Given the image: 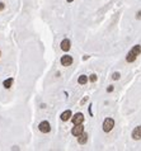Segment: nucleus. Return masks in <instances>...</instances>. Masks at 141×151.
<instances>
[{
    "label": "nucleus",
    "instance_id": "1",
    "mask_svg": "<svg viewBox=\"0 0 141 151\" xmlns=\"http://www.w3.org/2000/svg\"><path fill=\"white\" fill-rule=\"evenodd\" d=\"M113 127H114V121L112 118H106L104 122H103V131L104 132H109Z\"/></svg>",
    "mask_w": 141,
    "mask_h": 151
},
{
    "label": "nucleus",
    "instance_id": "2",
    "mask_svg": "<svg viewBox=\"0 0 141 151\" xmlns=\"http://www.w3.org/2000/svg\"><path fill=\"white\" fill-rule=\"evenodd\" d=\"M38 128H39V131H41L42 133H48V132L51 131V126H50V123H48L47 121L41 122L39 126H38Z\"/></svg>",
    "mask_w": 141,
    "mask_h": 151
},
{
    "label": "nucleus",
    "instance_id": "3",
    "mask_svg": "<svg viewBox=\"0 0 141 151\" xmlns=\"http://www.w3.org/2000/svg\"><path fill=\"white\" fill-rule=\"evenodd\" d=\"M84 132V126L80 123V124H75V127L71 130V133L74 135V136H79V135H81Z\"/></svg>",
    "mask_w": 141,
    "mask_h": 151
},
{
    "label": "nucleus",
    "instance_id": "4",
    "mask_svg": "<svg viewBox=\"0 0 141 151\" xmlns=\"http://www.w3.org/2000/svg\"><path fill=\"white\" fill-rule=\"evenodd\" d=\"M71 64H72V57L70 55H65L61 57V65L62 66H70Z\"/></svg>",
    "mask_w": 141,
    "mask_h": 151
},
{
    "label": "nucleus",
    "instance_id": "5",
    "mask_svg": "<svg viewBox=\"0 0 141 151\" xmlns=\"http://www.w3.org/2000/svg\"><path fill=\"white\" fill-rule=\"evenodd\" d=\"M84 122V115L81 113H76L74 117H72V123L74 124H80Z\"/></svg>",
    "mask_w": 141,
    "mask_h": 151
},
{
    "label": "nucleus",
    "instance_id": "6",
    "mask_svg": "<svg viewBox=\"0 0 141 151\" xmlns=\"http://www.w3.org/2000/svg\"><path fill=\"white\" fill-rule=\"evenodd\" d=\"M132 137L135 140H141V126H137L134 131H132Z\"/></svg>",
    "mask_w": 141,
    "mask_h": 151
},
{
    "label": "nucleus",
    "instance_id": "7",
    "mask_svg": "<svg viewBox=\"0 0 141 151\" xmlns=\"http://www.w3.org/2000/svg\"><path fill=\"white\" fill-rule=\"evenodd\" d=\"M86 141H88V135H86L85 132H83L81 135H79V136H78V142H79L80 145L86 144Z\"/></svg>",
    "mask_w": 141,
    "mask_h": 151
},
{
    "label": "nucleus",
    "instance_id": "8",
    "mask_svg": "<svg viewBox=\"0 0 141 151\" xmlns=\"http://www.w3.org/2000/svg\"><path fill=\"white\" fill-rule=\"evenodd\" d=\"M60 46H61V50H62V51H69V50H70V47H71V46H70V41L65 38V39L61 42V44H60Z\"/></svg>",
    "mask_w": 141,
    "mask_h": 151
},
{
    "label": "nucleus",
    "instance_id": "9",
    "mask_svg": "<svg viewBox=\"0 0 141 151\" xmlns=\"http://www.w3.org/2000/svg\"><path fill=\"white\" fill-rule=\"evenodd\" d=\"M130 52H131L132 55H135V56L137 57V56H139V55L141 53V46H140V44H136L135 47H132V50H131Z\"/></svg>",
    "mask_w": 141,
    "mask_h": 151
},
{
    "label": "nucleus",
    "instance_id": "10",
    "mask_svg": "<svg viewBox=\"0 0 141 151\" xmlns=\"http://www.w3.org/2000/svg\"><path fill=\"white\" fill-rule=\"evenodd\" d=\"M70 118H71V111H69V109H68V111H65L64 113L61 114V119H62L64 122H66V121H69Z\"/></svg>",
    "mask_w": 141,
    "mask_h": 151
},
{
    "label": "nucleus",
    "instance_id": "11",
    "mask_svg": "<svg viewBox=\"0 0 141 151\" xmlns=\"http://www.w3.org/2000/svg\"><path fill=\"white\" fill-rule=\"evenodd\" d=\"M13 81H14V80H13V77H9V79H6V80L3 83V86H4L5 89H9V88L13 85Z\"/></svg>",
    "mask_w": 141,
    "mask_h": 151
},
{
    "label": "nucleus",
    "instance_id": "12",
    "mask_svg": "<svg viewBox=\"0 0 141 151\" xmlns=\"http://www.w3.org/2000/svg\"><path fill=\"white\" fill-rule=\"evenodd\" d=\"M86 81H88V77H86L85 75H80V76H79V79H78V83H79L80 85L86 84Z\"/></svg>",
    "mask_w": 141,
    "mask_h": 151
},
{
    "label": "nucleus",
    "instance_id": "13",
    "mask_svg": "<svg viewBox=\"0 0 141 151\" xmlns=\"http://www.w3.org/2000/svg\"><path fill=\"white\" fill-rule=\"evenodd\" d=\"M89 80H90L92 83H95V81H97V75H95V74H92L90 77H89Z\"/></svg>",
    "mask_w": 141,
    "mask_h": 151
},
{
    "label": "nucleus",
    "instance_id": "14",
    "mask_svg": "<svg viewBox=\"0 0 141 151\" xmlns=\"http://www.w3.org/2000/svg\"><path fill=\"white\" fill-rule=\"evenodd\" d=\"M112 79H113V80H118V79H120V73H114V74L112 75Z\"/></svg>",
    "mask_w": 141,
    "mask_h": 151
},
{
    "label": "nucleus",
    "instance_id": "15",
    "mask_svg": "<svg viewBox=\"0 0 141 151\" xmlns=\"http://www.w3.org/2000/svg\"><path fill=\"white\" fill-rule=\"evenodd\" d=\"M4 8H5V4H4V3H0V11H1Z\"/></svg>",
    "mask_w": 141,
    "mask_h": 151
},
{
    "label": "nucleus",
    "instance_id": "16",
    "mask_svg": "<svg viewBox=\"0 0 141 151\" xmlns=\"http://www.w3.org/2000/svg\"><path fill=\"white\" fill-rule=\"evenodd\" d=\"M85 102H88V97H85V98H84V99H83V100H81L80 103H81V104H84Z\"/></svg>",
    "mask_w": 141,
    "mask_h": 151
},
{
    "label": "nucleus",
    "instance_id": "17",
    "mask_svg": "<svg viewBox=\"0 0 141 151\" xmlns=\"http://www.w3.org/2000/svg\"><path fill=\"white\" fill-rule=\"evenodd\" d=\"M107 91H108V93H111V91H113V86H109V88L107 89Z\"/></svg>",
    "mask_w": 141,
    "mask_h": 151
},
{
    "label": "nucleus",
    "instance_id": "18",
    "mask_svg": "<svg viewBox=\"0 0 141 151\" xmlns=\"http://www.w3.org/2000/svg\"><path fill=\"white\" fill-rule=\"evenodd\" d=\"M71 1H72V0H68V3H71Z\"/></svg>",
    "mask_w": 141,
    "mask_h": 151
},
{
    "label": "nucleus",
    "instance_id": "19",
    "mask_svg": "<svg viewBox=\"0 0 141 151\" xmlns=\"http://www.w3.org/2000/svg\"><path fill=\"white\" fill-rule=\"evenodd\" d=\"M0 56H1V51H0Z\"/></svg>",
    "mask_w": 141,
    "mask_h": 151
}]
</instances>
